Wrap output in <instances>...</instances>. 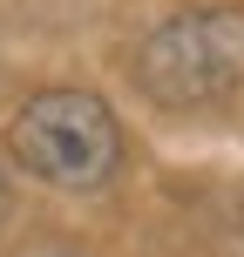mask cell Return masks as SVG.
Here are the masks:
<instances>
[{
	"label": "cell",
	"instance_id": "cell-1",
	"mask_svg": "<svg viewBox=\"0 0 244 257\" xmlns=\"http://www.w3.org/2000/svg\"><path fill=\"white\" fill-rule=\"evenodd\" d=\"M7 149L27 176L54 190H102L122 163V122L89 88H41L14 108Z\"/></svg>",
	"mask_w": 244,
	"mask_h": 257
},
{
	"label": "cell",
	"instance_id": "cell-2",
	"mask_svg": "<svg viewBox=\"0 0 244 257\" xmlns=\"http://www.w3.org/2000/svg\"><path fill=\"white\" fill-rule=\"evenodd\" d=\"M136 81L163 108H210L244 88V14L237 7H183L156 21L136 48Z\"/></svg>",
	"mask_w": 244,
	"mask_h": 257
},
{
	"label": "cell",
	"instance_id": "cell-3",
	"mask_svg": "<svg viewBox=\"0 0 244 257\" xmlns=\"http://www.w3.org/2000/svg\"><path fill=\"white\" fill-rule=\"evenodd\" d=\"M0 210H7V183H0Z\"/></svg>",
	"mask_w": 244,
	"mask_h": 257
}]
</instances>
